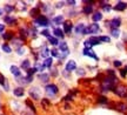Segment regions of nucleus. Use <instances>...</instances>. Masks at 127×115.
I'll return each mask as SVG.
<instances>
[{"label": "nucleus", "instance_id": "nucleus-2", "mask_svg": "<svg viewBox=\"0 0 127 115\" xmlns=\"http://www.w3.org/2000/svg\"><path fill=\"white\" fill-rule=\"evenodd\" d=\"M45 92L51 96H54L59 93V88H58L57 85H47L45 87Z\"/></svg>", "mask_w": 127, "mask_h": 115}, {"label": "nucleus", "instance_id": "nucleus-13", "mask_svg": "<svg viewBox=\"0 0 127 115\" xmlns=\"http://www.w3.org/2000/svg\"><path fill=\"white\" fill-rule=\"evenodd\" d=\"M92 19H93V21H94V23L100 21V20L102 19V14H101V12H95V13L92 15Z\"/></svg>", "mask_w": 127, "mask_h": 115}, {"label": "nucleus", "instance_id": "nucleus-29", "mask_svg": "<svg viewBox=\"0 0 127 115\" xmlns=\"http://www.w3.org/2000/svg\"><path fill=\"white\" fill-rule=\"evenodd\" d=\"M99 40H100V42H101V41L109 42V41H111V38H108V37H99Z\"/></svg>", "mask_w": 127, "mask_h": 115}, {"label": "nucleus", "instance_id": "nucleus-10", "mask_svg": "<svg viewBox=\"0 0 127 115\" xmlns=\"http://www.w3.org/2000/svg\"><path fill=\"white\" fill-rule=\"evenodd\" d=\"M72 28H73V25L71 21H65V23H64V29H65V32L67 33V34L71 33Z\"/></svg>", "mask_w": 127, "mask_h": 115}, {"label": "nucleus", "instance_id": "nucleus-18", "mask_svg": "<svg viewBox=\"0 0 127 115\" xmlns=\"http://www.w3.org/2000/svg\"><path fill=\"white\" fill-rule=\"evenodd\" d=\"M15 19L13 18V17H11V15H7V17H5V23H7L8 25H13V23H15Z\"/></svg>", "mask_w": 127, "mask_h": 115}, {"label": "nucleus", "instance_id": "nucleus-8", "mask_svg": "<svg viewBox=\"0 0 127 115\" xmlns=\"http://www.w3.org/2000/svg\"><path fill=\"white\" fill-rule=\"evenodd\" d=\"M127 8V2H124V1H119L118 4L114 6V9L115 11H124V9Z\"/></svg>", "mask_w": 127, "mask_h": 115}, {"label": "nucleus", "instance_id": "nucleus-11", "mask_svg": "<svg viewBox=\"0 0 127 115\" xmlns=\"http://www.w3.org/2000/svg\"><path fill=\"white\" fill-rule=\"evenodd\" d=\"M85 25L84 23H78L77 26H75V28H74V32L77 33V34H82V32H84V29H85Z\"/></svg>", "mask_w": 127, "mask_h": 115}, {"label": "nucleus", "instance_id": "nucleus-48", "mask_svg": "<svg viewBox=\"0 0 127 115\" xmlns=\"http://www.w3.org/2000/svg\"><path fill=\"white\" fill-rule=\"evenodd\" d=\"M0 107H1V105H0Z\"/></svg>", "mask_w": 127, "mask_h": 115}, {"label": "nucleus", "instance_id": "nucleus-14", "mask_svg": "<svg viewBox=\"0 0 127 115\" xmlns=\"http://www.w3.org/2000/svg\"><path fill=\"white\" fill-rule=\"evenodd\" d=\"M30 95H31L34 100H39V99H40V93H39V92H34V88H32L31 91H30Z\"/></svg>", "mask_w": 127, "mask_h": 115}, {"label": "nucleus", "instance_id": "nucleus-41", "mask_svg": "<svg viewBox=\"0 0 127 115\" xmlns=\"http://www.w3.org/2000/svg\"><path fill=\"white\" fill-rule=\"evenodd\" d=\"M99 102H102V103H104V102H107V99L104 96H101V97H99Z\"/></svg>", "mask_w": 127, "mask_h": 115}, {"label": "nucleus", "instance_id": "nucleus-34", "mask_svg": "<svg viewBox=\"0 0 127 115\" xmlns=\"http://www.w3.org/2000/svg\"><path fill=\"white\" fill-rule=\"evenodd\" d=\"M102 9H104L105 12H109V11H111V6L106 4L105 6H102Z\"/></svg>", "mask_w": 127, "mask_h": 115}, {"label": "nucleus", "instance_id": "nucleus-16", "mask_svg": "<svg viewBox=\"0 0 127 115\" xmlns=\"http://www.w3.org/2000/svg\"><path fill=\"white\" fill-rule=\"evenodd\" d=\"M88 41L91 44V46H95V45H100V40L99 38H95V37H92L88 39Z\"/></svg>", "mask_w": 127, "mask_h": 115}, {"label": "nucleus", "instance_id": "nucleus-38", "mask_svg": "<svg viewBox=\"0 0 127 115\" xmlns=\"http://www.w3.org/2000/svg\"><path fill=\"white\" fill-rule=\"evenodd\" d=\"M114 66H115V67H120V66H121V61L115 60V61H114Z\"/></svg>", "mask_w": 127, "mask_h": 115}, {"label": "nucleus", "instance_id": "nucleus-15", "mask_svg": "<svg viewBox=\"0 0 127 115\" xmlns=\"http://www.w3.org/2000/svg\"><path fill=\"white\" fill-rule=\"evenodd\" d=\"M38 79L41 80L42 82H47V81L50 80V75H48V74H45V73L39 74V75H38Z\"/></svg>", "mask_w": 127, "mask_h": 115}, {"label": "nucleus", "instance_id": "nucleus-39", "mask_svg": "<svg viewBox=\"0 0 127 115\" xmlns=\"http://www.w3.org/2000/svg\"><path fill=\"white\" fill-rule=\"evenodd\" d=\"M24 52H25V48H18V54L19 55H23Z\"/></svg>", "mask_w": 127, "mask_h": 115}, {"label": "nucleus", "instance_id": "nucleus-23", "mask_svg": "<svg viewBox=\"0 0 127 115\" xmlns=\"http://www.w3.org/2000/svg\"><path fill=\"white\" fill-rule=\"evenodd\" d=\"M111 34H112L113 38H118L119 34H120V31H119L118 28H113V29H111Z\"/></svg>", "mask_w": 127, "mask_h": 115}, {"label": "nucleus", "instance_id": "nucleus-45", "mask_svg": "<svg viewBox=\"0 0 127 115\" xmlns=\"http://www.w3.org/2000/svg\"><path fill=\"white\" fill-rule=\"evenodd\" d=\"M68 5H75V1H67Z\"/></svg>", "mask_w": 127, "mask_h": 115}, {"label": "nucleus", "instance_id": "nucleus-33", "mask_svg": "<svg viewBox=\"0 0 127 115\" xmlns=\"http://www.w3.org/2000/svg\"><path fill=\"white\" fill-rule=\"evenodd\" d=\"M41 34H42L44 37H47V38L51 37V35H50V31H48V29H44V31L41 32Z\"/></svg>", "mask_w": 127, "mask_h": 115}, {"label": "nucleus", "instance_id": "nucleus-7", "mask_svg": "<svg viewBox=\"0 0 127 115\" xmlns=\"http://www.w3.org/2000/svg\"><path fill=\"white\" fill-rule=\"evenodd\" d=\"M9 70H11V73L13 74L14 76H17V78H20V75H21V72H20V68H19V67H17V66H11Z\"/></svg>", "mask_w": 127, "mask_h": 115}, {"label": "nucleus", "instance_id": "nucleus-42", "mask_svg": "<svg viewBox=\"0 0 127 115\" xmlns=\"http://www.w3.org/2000/svg\"><path fill=\"white\" fill-rule=\"evenodd\" d=\"M78 74H79V75H85V70H84V69H78Z\"/></svg>", "mask_w": 127, "mask_h": 115}, {"label": "nucleus", "instance_id": "nucleus-26", "mask_svg": "<svg viewBox=\"0 0 127 115\" xmlns=\"http://www.w3.org/2000/svg\"><path fill=\"white\" fill-rule=\"evenodd\" d=\"M44 66H45V67H51V66H52V59H51V58L45 59V61H44Z\"/></svg>", "mask_w": 127, "mask_h": 115}, {"label": "nucleus", "instance_id": "nucleus-24", "mask_svg": "<svg viewBox=\"0 0 127 115\" xmlns=\"http://www.w3.org/2000/svg\"><path fill=\"white\" fill-rule=\"evenodd\" d=\"M30 66H31V62H30L28 60H24L23 64H21V67H23L24 69H28L30 68Z\"/></svg>", "mask_w": 127, "mask_h": 115}, {"label": "nucleus", "instance_id": "nucleus-9", "mask_svg": "<svg viewBox=\"0 0 127 115\" xmlns=\"http://www.w3.org/2000/svg\"><path fill=\"white\" fill-rule=\"evenodd\" d=\"M111 26H112V29L113 28H118L120 25H121V19H119V18H114L111 20Z\"/></svg>", "mask_w": 127, "mask_h": 115}, {"label": "nucleus", "instance_id": "nucleus-21", "mask_svg": "<svg viewBox=\"0 0 127 115\" xmlns=\"http://www.w3.org/2000/svg\"><path fill=\"white\" fill-rule=\"evenodd\" d=\"M48 41L53 45V46H57V45H59V41H58V39L55 37H50L48 38Z\"/></svg>", "mask_w": 127, "mask_h": 115}, {"label": "nucleus", "instance_id": "nucleus-28", "mask_svg": "<svg viewBox=\"0 0 127 115\" xmlns=\"http://www.w3.org/2000/svg\"><path fill=\"white\" fill-rule=\"evenodd\" d=\"M51 54L54 56V58H58V56H59V52H58V49L53 48V49H51Z\"/></svg>", "mask_w": 127, "mask_h": 115}, {"label": "nucleus", "instance_id": "nucleus-19", "mask_svg": "<svg viewBox=\"0 0 127 115\" xmlns=\"http://www.w3.org/2000/svg\"><path fill=\"white\" fill-rule=\"evenodd\" d=\"M59 48L64 52V53H69V51H68V46H67L66 42H61V44L59 45Z\"/></svg>", "mask_w": 127, "mask_h": 115}, {"label": "nucleus", "instance_id": "nucleus-25", "mask_svg": "<svg viewBox=\"0 0 127 115\" xmlns=\"http://www.w3.org/2000/svg\"><path fill=\"white\" fill-rule=\"evenodd\" d=\"M2 51L6 52V53H12V48H11L7 44H4V45H2Z\"/></svg>", "mask_w": 127, "mask_h": 115}, {"label": "nucleus", "instance_id": "nucleus-17", "mask_svg": "<svg viewBox=\"0 0 127 115\" xmlns=\"http://www.w3.org/2000/svg\"><path fill=\"white\" fill-rule=\"evenodd\" d=\"M53 23H54L55 25H60L61 23H64V15H57V17H54Z\"/></svg>", "mask_w": 127, "mask_h": 115}, {"label": "nucleus", "instance_id": "nucleus-36", "mask_svg": "<svg viewBox=\"0 0 127 115\" xmlns=\"http://www.w3.org/2000/svg\"><path fill=\"white\" fill-rule=\"evenodd\" d=\"M5 81H6V80H5V78H4V75H2V74H0V85H2V86H4V83H5Z\"/></svg>", "mask_w": 127, "mask_h": 115}, {"label": "nucleus", "instance_id": "nucleus-12", "mask_svg": "<svg viewBox=\"0 0 127 115\" xmlns=\"http://www.w3.org/2000/svg\"><path fill=\"white\" fill-rule=\"evenodd\" d=\"M14 95L15 96H24V94H25V92H24V88H21V87H18V88H15L14 89Z\"/></svg>", "mask_w": 127, "mask_h": 115}, {"label": "nucleus", "instance_id": "nucleus-32", "mask_svg": "<svg viewBox=\"0 0 127 115\" xmlns=\"http://www.w3.org/2000/svg\"><path fill=\"white\" fill-rule=\"evenodd\" d=\"M35 72H38V69H36V68H31V69H28V72H27L28 76H32V75L35 73Z\"/></svg>", "mask_w": 127, "mask_h": 115}, {"label": "nucleus", "instance_id": "nucleus-4", "mask_svg": "<svg viewBox=\"0 0 127 115\" xmlns=\"http://www.w3.org/2000/svg\"><path fill=\"white\" fill-rule=\"evenodd\" d=\"M114 93L117 95H119L120 97H124V96H126V94H127V88L125 86H119V87H117L114 89Z\"/></svg>", "mask_w": 127, "mask_h": 115}, {"label": "nucleus", "instance_id": "nucleus-40", "mask_svg": "<svg viewBox=\"0 0 127 115\" xmlns=\"http://www.w3.org/2000/svg\"><path fill=\"white\" fill-rule=\"evenodd\" d=\"M47 52H48V49H47V48H45V51H44V53L41 54V56H42V58H46V56L48 55V53H47Z\"/></svg>", "mask_w": 127, "mask_h": 115}, {"label": "nucleus", "instance_id": "nucleus-43", "mask_svg": "<svg viewBox=\"0 0 127 115\" xmlns=\"http://www.w3.org/2000/svg\"><path fill=\"white\" fill-rule=\"evenodd\" d=\"M4 88L6 89V91H8L9 86H8V82H7V81H5V83H4Z\"/></svg>", "mask_w": 127, "mask_h": 115}, {"label": "nucleus", "instance_id": "nucleus-5", "mask_svg": "<svg viewBox=\"0 0 127 115\" xmlns=\"http://www.w3.org/2000/svg\"><path fill=\"white\" fill-rule=\"evenodd\" d=\"M65 69H66L67 72H73L74 69H77V62H75L74 60H69L67 64H66Z\"/></svg>", "mask_w": 127, "mask_h": 115}, {"label": "nucleus", "instance_id": "nucleus-46", "mask_svg": "<svg viewBox=\"0 0 127 115\" xmlns=\"http://www.w3.org/2000/svg\"><path fill=\"white\" fill-rule=\"evenodd\" d=\"M2 13H4V9H1V8H0V15H1Z\"/></svg>", "mask_w": 127, "mask_h": 115}, {"label": "nucleus", "instance_id": "nucleus-30", "mask_svg": "<svg viewBox=\"0 0 127 115\" xmlns=\"http://www.w3.org/2000/svg\"><path fill=\"white\" fill-rule=\"evenodd\" d=\"M26 105H27V106L30 107V108H31V111H32V112H35V107L33 106V103H32L31 101H28V100H27V101H26Z\"/></svg>", "mask_w": 127, "mask_h": 115}, {"label": "nucleus", "instance_id": "nucleus-20", "mask_svg": "<svg viewBox=\"0 0 127 115\" xmlns=\"http://www.w3.org/2000/svg\"><path fill=\"white\" fill-rule=\"evenodd\" d=\"M53 33H54V35L57 38H64V32L60 29V28H54Z\"/></svg>", "mask_w": 127, "mask_h": 115}, {"label": "nucleus", "instance_id": "nucleus-47", "mask_svg": "<svg viewBox=\"0 0 127 115\" xmlns=\"http://www.w3.org/2000/svg\"><path fill=\"white\" fill-rule=\"evenodd\" d=\"M26 115H31V114H26Z\"/></svg>", "mask_w": 127, "mask_h": 115}, {"label": "nucleus", "instance_id": "nucleus-35", "mask_svg": "<svg viewBox=\"0 0 127 115\" xmlns=\"http://www.w3.org/2000/svg\"><path fill=\"white\" fill-rule=\"evenodd\" d=\"M14 46L17 47V48H19V47L21 46V42H20V40H14Z\"/></svg>", "mask_w": 127, "mask_h": 115}, {"label": "nucleus", "instance_id": "nucleus-3", "mask_svg": "<svg viewBox=\"0 0 127 115\" xmlns=\"http://www.w3.org/2000/svg\"><path fill=\"white\" fill-rule=\"evenodd\" d=\"M34 23H36V26H47L48 25V20H47L45 15H39V17H36Z\"/></svg>", "mask_w": 127, "mask_h": 115}, {"label": "nucleus", "instance_id": "nucleus-27", "mask_svg": "<svg viewBox=\"0 0 127 115\" xmlns=\"http://www.w3.org/2000/svg\"><path fill=\"white\" fill-rule=\"evenodd\" d=\"M13 38V34L11 32H8V33H5L4 34V39L5 40H9V39H12Z\"/></svg>", "mask_w": 127, "mask_h": 115}, {"label": "nucleus", "instance_id": "nucleus-1", "mask_svg": "<svg viewBox=\"0 0 127 115\" xmlns=\"http://www.w3.org/2000/svg\"><path fill=\"white\" fill-rule=\"evenodd\" d=\"M100 32V27L98 23H92V25H90L88 27H86L85 29H84V32H82V34H94V33H98Z\"/></svg>", "mask_w": 127, "mask_h": 115}, {"label": "nucleus", "instance_id": "nucleus-22", "mask_svg": "<svg viewBox=\"0 0 127 115\" xmlns=\"http://www.w3.org/2000/svg\"><path fill=\"white\" fill-rule=\"evenodd\" d=\"M93 12V6H85L84 7V13L85 14H91Z\"/></svg>", "mask_w": 127, "mask_h": 115}, {"label": "nucleus", "instance_id": "nucleus-31", "mask_svg": "<svg viewBox=\"0 0 127 115\" xmlns=\"http://www.w3.org/2000/svg\"><path fill=\"white\" fill-rule=\"evenodd\" d=\"M13 9H14V7L12 5H6V6H5V11H6V12H12Z\"/></svg>", "mask_w": 127, "mask_h": 115}, {"label": "nucleus", "instance_id": "nucleus-6", "mask_svg": "<svg viewBox=\"0 0 127 115\" xmlns=\"http://www.w3.org/2000/svg\"><path fill=\"white\" fill-rule=\"evenodd\" d=\"M82 54L86 56H91V58H93V59H95V60H99V58L96 56V54H95L92 49H90V48H85V49L82 51Z\"/></svg>", "mask_w": 127, "mask_h": 115}, {"label": "nucleus", "instance_id": "nucleus-44", "mask_svg": "<svg viewBox=\"0 0 127 115\" xmlns=\"http://www.w3.org/2000/svg\"><path fill=\"white\" fill-rule=\"evenodd\" d=\"M4 29H5V26H4V25H1V23H0V33H1V32H4Z\"/></svg>", "mask_w": 127, "mask_h": 115}, {"label": "nucleus", "instance_id": "nucleus-37", "mask_svg": "<svg viewBox=\"0 0 127 115\" xmlns=\"http://www.w3.org/2000/svg\"><path fill=\"white\" fill-rule=\"evenodd\" d=\"M20 33H21V37L25 39V38H27V32H25L24 29H20Z\"/></svg>", "mask_w": 127, "mask_h": 115}]
</instances>
